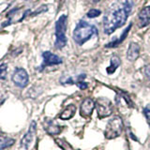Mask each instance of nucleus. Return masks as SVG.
I'll return each instance as SVG.
<instances>
[{"label":"nucleus","instance_id":"obj_1","mask_svg":"<svg viewBox=\"0 0 150 150\" xmlns=\"http://www.w3.org/2000/svg\"><path fill=\"white\" fill-rule=\"evenodd\" d=\"M131 0H115L106 9L103 16V32L111 35L119 27L123 26L132 11Z\"/></svg>","mask_w":150,"mask_h":150},{"label":"nucleus","instance_id":"obj_2","mask_svg":"<svg viewBox=\"0 0 150 150\" xmlns=\"http://www.w3.org/2000/svg\"><path fill=\"white\" fill-rule=\"evenodd\" d=\"M98 35V29L95 25H91L83 20L79 21L76 27L73 30V40L78 45H83L86 41L91 40L94 36Z\"/></svg>","mask_w":150,"mask_h":150},{"label":"nucleus","instance_id":"obj_3","mask_svg":"<svg viewBox=\"0 0 150 150\" xmlns=\"http://www.w3.org/2000/svg\"><path fill=\"white\" fill-rule=\"evenodd\" d=\"M67 23H68V17L67 15H61L58 20L55 22V41H54V47L56 49H62L63 47L67 44V37H66V31H67Z\"/></svg>","mask_w":150,"mask_h":150},{"label":"nucleus","instance_id":"obj_4","mask_svg":"<svg viewBox=\"0 0 150 150\" xmlns=\"http://www.w3.org/2000/svg\"><path fill=\"white\" fill-rule=\"evenodd\" d=\"M122 131H123V121L121 117L115 116L108 122L104 135L107 139H115L119 137Z\"/></svg>","mask_w":150,"mask_h":150},{"label":"nucleus","instance_id":"obj_5","mask_svg":"<svg viewBox=\"0 0 150 150\" xmlns=\"http://www.w3.org/2000/svg\"><path fill=\"white\" fill-rule=\"evenodd\" d=\"M96 109L100 118L109 116L112 114V104L107 98H98L96 101Z\"/></svg>","mask_w":150,"mask_h":150},{"label":"nucleus","instance_id":"obj_6","mask_svg":"<svg viewBox=\"0 0 150 150\" xmlns=\"http://www.w3.org/2000/svg\"><path fill=\"white\" fill-rule=\"evenodd\" d=\"M11 80L15 86L20 88H23L29 83V76L25 69L16 68L11 75Z\"/></svg>","mask_w":150,"mask_h":150},{"label":"nucleus","instance_id":"obj_7","mask_svg":"<svg viewBox=\"0 0 150 150\" xmlns=\"http://www.w3.org/2000/svg\"><path fill=\"white\" fill-rule=\"evenodd\" d=\"M42 59L43 62L41 64L40 70H42L46 67H50V66H54V65H59L63 62V59L59 57L58 55L53 54L50 51H46L42 53Z\"/></svg>","mask_w":150,"mask_h":150},{"label":"nucleus","instance_id":"obj_8","mask_svg":"<svg viewBox=\"0 0 150 150\" xmlns=\"http://www.w3.org/2000/svg\"><path fill=\"white\" fill-rule=\"evenodd\" d=\"M36 131H37V124L35 121H32L30 124V127H29V129H28V131L25 133V135L23 136L21 141L22 147H23L25 149H28L30 147L33 140L35 138Z\"/></svg>","mask_w":150,"mask_h":150},{"label":"nucleus","instance_id":"obj_9","mask_svg":"<svg viewBox=\"0 0 150 150\" xmlns=\"http://www.w3.org/2000/svg\"><path fill=\"white\" fill-rule=\"evenodd\" d=\"M95 108H96V102L92 98H87L82 102L81 107H80V115L83 117L90 116Z\"/></svg>","mask_w":150,"mask_h":150},{"label":"nucleus","instance_id":"obj_10","mask_svg":"<svg viewBox=\"0 0 150 150\" xmlns=\"http://www.w3.org/2000/svg\"><path fill=\"white\" fill-rule=\"evenodd\" d=\"M140 55V45L136 42H130L127 51V59L133 62Z\"/></svg>","mask_w":150,"mask_h":150},{"label":"nucleus","instance_id":"obj_11","mask_svg":"<svg viewBox=\"0 0 150 150\" xmlns=\"http://www.w3.org/2000/svg\"><path fill=\"white\" fill-rule=\"evenodd\" d=\"M139 21H140V26L145 27L150 23V6L144 8L140 11L139 15Z\"/></svg>","mask_w":150,"mask_h":150},{"label":"nucleus","instance_id":"obj_12","mask_svg":"<svg viewBox=\"0 0 150 150\" xmlns=\"http://www.w3.org/2000/svg\"><path fill=\"white\" fill-rule=\"evenodd\" d=\"M131 26H132V23H130V25L126 28V29L124 30V32L122 33L121 34V36L118 38L117 40H112V41H111L110 43H108V44H106L105 45V47H107V48H114V47H116V46H118L122 41H124V40L127 38V36H128V34H129V32L130 31V29H131Z\"/></svg>","mask_w":150,"mask_h":150},{"label":"nucleus","instance_id":"obj_13","mask_svg":"<svg viewBox=\"0 0 150 150\" xmlns=\"http://www.w3.org/2000/svg\"><path fill=\"white\" fill-rule=\"evenodd\" d=\"M75 112H76V106L73 104H70L61 112L59 117H60V119H62V120H69L74 116Z\"/></svg>","mask_w":150,"mask_h":150},{"label":"nucleus","instance_id":"obj_14","mask_svg":"<svg viewBox=\"0 0 150 150\" xmlns=\"http://www.w3.org/2000/svg\"><path fill=\"white\" fill-rule=\"evenodd\" d=\"M121 64V60L117 55H112L111 58V62H110V66L106 69V71L108 74H112L114 73L116 69L119 67Z\"/></svg>","mask_w":150,"mask_h":150},{"label":"nucleus","instance_id":"obj_15","mask_svg":"<svg viewBox=\"0 0 150 150\" xmlns=\"http://www.w3.org/2000/svg\"><path fill=\"white\" fill-rule=\"evenodd\" d=\"M45 130L48 132L49 134H52V135H54V134H58L60 133V131H61V128L58 126V125H56L54 124L53 121H51V120H48V121H46V124H45Z\"/></svg>","mask_w":150,"mask_h":150},{"label":"nucleus","instance_id":"obj_16","mask_svg":"<svg viewBox=\"0 0 150 150\" xmlns=\"http://www.w3.org/2000/svg\"><path fill=\"white\" fill-rule=\"evenodd\" d=\"M15 143V141L12 138L6 137V136H0V150L11 147Z\"/></svg>","mask_w":150,"mask_h":150},{"label":"nucleus","instance_id":"obj_17","mask_svg":"<svg viewBox=\"0 0 150 150\" xmlns=\"http://www.w3.org/2000/svg\"><path fill=\"white\" fill-rule=\"evenodd\" d=\"M7 71H8V65L6 63L0 65V80H4L6 78Z\"/></svg>","mask_w":150,"mask_h":150},{"label":"nucleus","instance_id":"obj_18","mask_svg":"<svg viewBox=\"0 0 150 150\" xmlns=\"http://www.w3.org/2000/svg\"><path fill=\"white\" fill-rule=\"evenodd\" d=\"M101 14V11H100V9H97V8H92V9H90L88 12H87V14H86V16L88 17V18H97V17H98Z\"/></svg>","mask_w":150,"mask_h":150},{"label":"nucleus","instance_id":"obj_19","mask_svg":"<svg viewBox=\"0 0 150 150\" xmlns=\"http://www.w3.org/2000/svg\"><path fill=\"white\" fill-rule=\"evenodd\" d=\"M47 11H48V7H47L46 5H42V6H40L39 8H37L34 12L31 13L30 16H36V15H38V14H40L42 12H46Z\"/></svg>","mask_w":150,"mask_h":150},{"label":"nucleus","instance_id":"obj_20","mask_svg":"<svg viewBox=\"0 0 150 150\" xmlns=\"http://www.w3.org/2000/svg\"><path fill=\"white\" fill-rule=\"evenodd\" d=\"M144 116H145V118H146L147 120V123L148 125L150 126V106H146L144 109Z\"/></svg>","mask_w":150,"mask_h":150},{"label":"nucleus","instance_id":"obj_21","mask_svg":"<svg viewBox=\"0 0 150 150\" xmlns=\"http://www.w3.org/2000/svg\"><path fill=\"white\" fill-rule=\"evenodd\" d=\"M76 84H77V86L78 87H80L81 89H86L87 88V83H84L83 81H79V82H77L76 83Z\"/></svg>","mask_w":150,"mask_h":150},{"label":"nucleus","instance_id":"obj_22","mask_svg":"<svg viewBox=\"0 0 150 150\" xmlns=\"http://www.w3.org/2000/svg\"><path fill=\"white\" fill-rule=\"evenodd\" d=\"M91 1H92L93 3H98L100 1H101V0H91Z\"/></svg>","mask_w":150,"mask_h":150}]
</instances>
